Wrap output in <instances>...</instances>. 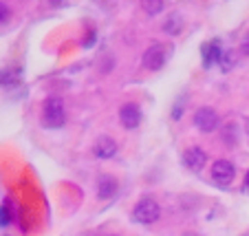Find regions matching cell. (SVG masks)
Segmentation results:
<instances>
[{
  "label": "cell",
  "mask_w": 249,
  "mask_h": 236,
  "mask_svg": "<svg viewBox=\"0 0 249 236\" xmlns=\"http://www.w3.org/2000/svg\"><path fill=\"white\" fill-rule=\"evenodd\" d=\"M240 51H243L245 55H249V38H247V40H245V42H243V47H240Z\"/></svg>",
  "instance_id": "cell-18"
},
{
  "label": "cell",
  "mask_w": 249,
  "mask_h": 236,
  "mask_svg": "<svg viewBox=\"0 0 249 236\" xmlns=\"http://www.w3.org/2000/svg\"><path fill=\"white\" fill-rule=\"evenodd\" d=\"M183 163L188 165L190 170H194V172L203 170V165L207 163V155H205V150H201L198 146L188 148V150L183 152Z\"/></svg>",
  "instance_id": "cell-8"
},
{
  "label": "cell",
  "mask_w": 249,
  "mask_h": 236,
  "mask_svg": "<svg viewBox=\"0 0 249 236\" xmlns=\"http://www.w3.org/2000/svg\"><path fill=\"white\" fill-rule=\"evenodd\" d=\"M117 190H119V183L113 175H102L97 179V197L102 199V201H110V199H115Z\"/></svg>",
  "instance_id": "cell-7"
},
{
  "label": "cell",
  "mask_w": 249,
  "mask_h": 236,
  "mask_svg": "<svg viewBox=\"0 0 249 236\" xmlns=\"http://www.w3.org/2000/svg\"><path fill=\"white\" fill-rule=\"evenodd\" d=\"M119 122H122L124 128H128V130H135V128L141 124V110H139V106L132 104V102L124 104L122 109H119Z\"/></svg>",
  "instance_id": "cell-6"
},
{
  "label": "cell",
  "mask_w": 249,
  "mask_h": 236,
  "mask_svg": "<svg viewBox=\"0 0 249 236\" xmlns=\"http://www.w3.org/2000/svg\"><path fill=\"white\" fill-rule=\"evenodd\" d=\"M66 122L64 104L57 97H49L42 106V124L44 128H62Z\"/></svg>",
  "instance_id": "cell-2"
},
{
  "label": "cell",
  "mask_w": 249,
  "mask_h": 236,
  "mask_svg": "<svg viewBox=\"0 0 249 236\" xmlns=\"http://www.w3.org/2000/svg\"><path fill=\"white\" fill-rule=\"evenodd\" d=\"M194 126L201 132H214L218 126H221V117L214 109L210 106H201V109L194 113Z\"/></svg>",
  "instance_id": "cell-3"
},
{
  "label": "cell",
  "mask_w": 249,
  "mask_h": 236,
  "mask_svg": "<svg viewBox=\"0 0 249 236\" xmlns=\"http://www.w3.org/2000/svg\"><path fill=\"white\" fill-rule=\"evenodd\" d=\"M236 177V168L231 161L227 159H218L212 163V179L216 181L218 185H230Z\"/></svg>",
  "instance_id": "cell-4"
},
{
  "label": "cell",
  "mask_w": 249,
  "mask_h": 236,
  "mask_svg": "<svg viewBox=\"0 0 249 236\" xmlns=\"http://www.w3.org/2000/svg\"><path fill=\"white\" fill-rule=\"evenodd\" d=\"M181 115H183V99H181L179 104H174V109H172V119H181Z\"/></svg>",
  "instance_id": "cell-17"
},
{
  "label": "cell",
  "mask_w": 249,
  "mask_h": 236,
  "mask_svg": "<svg viewBox=\"0 0 249 236\" xmlns=\"http://www.w3.org/2000/svg\"><path fill=\"white\" fill-rule=\"evenodd\" d=\"M165 60H168V53H165L163 44H152V47L148 49L146 53H143V60H141V64L146 66L148 71H159L161 66L165 64Z\"/></svg>",
  "instance_id": "cell-5"
},
{
  "label": "cell",
  "mask_w": 249,
  "mask_h": 236,
  "mask_svg": "<svg viewBox=\"0 0 249 236\" xmlns=\"http://www.w3.org/2000/svg\"><path fill=\"white\" fill-rule=\"evenodd\" d=\"M93 152L97 159H110V157H115V152H117V144H115L113 137H99L97 142H95Z\"/></svg>",
  "instance_id": "cell-10"
},
{
  "label": "cell",
  "mask_w": 249,
  "mask_h": 236,
  "mask_svg": "<svg viewBox=\"0 0 249 236\" xmlns=\"http://www.w3.org/2000/svg\"><path fill=\"white\" fill-rule=\"evenodd\" d=\"M218 64H221L223 71H230L231 66H234V55H231V51L223 53V57H221V62H218Z\"/></svg>",
  "instance_id": "cell-14"
},
{
  "label": "cell",
  "mask_w": 249,
  "mask_h": 236,
  "mask_svg": "<svg viewBox=\"0 0 249 236\" xmlns=\"http://www.w3.org/2000/svg\"><path fill=\"white\" fill-rule=\"evenodd\" d=\"M143 9H146L150 16L161 14V11H163V2H159V0H157V2H143Z\"/></svg>",
  "instance_id": "cell-15"
},
{
  "label": "cell",
  "mask_w": 249,
  "mask_h": 236,
  "mask_svg": "<svg viewBox=\"0 0 249 236\" xmlns=\"http://www.w3.org/2000/svg\"><path fill=\"white\" fill-rule=\"evenodd\" d=\"M203 66L205 69H210L212 64H218L221 62V57H223V49H221V42L218 40H212V42H205L203 44Z\"/></svg>",
  "instance_id": "cell-9"
},
{
  "label": "cell",
  "mask_w": 249,
  "mask_h": 236,
  "mask_svg": "<svg viewBox=\"0 0 249 236\" xmlns=\"http://www.w3.org/2000/svg\"><path fill=\"white\" fill-rule=\"evenodd\" d=\"M14 221V212H11V203L5 201V205H0V227H9Z\"/></svg>",
  "instance_id": "cell-12"
},
{
  "label": "cell",
  "mask_w": 249,
  "mask_h": 236,
  "mask_svg": "<svg viewBox=\"0 0 249 236\" xmlns=\"http://www.w3.org/2000/svg\"><path fill=\"white\" fill-rule=\"evenodd\" d=\"M183 236H198V234H183Z\"/></svg>",
  "instance_id": "cell-19"
},
{
  "label": "cell",
  "mask_w": 249,
  "mask_h": 236,
  "mask_svg": "<svg viewBox=\"0 0 249 236\" xmlns=\"http://www.w3.org/2000/svg\"><path fill=\"white\" fill-rule=\"evenodd\" d=\"M110 236H115V234H110Z\"/></svg>",
  "instance_id": "cell-20"
},
{
  "label": "cell",
  "mask_w": 249,
  "mask_h": 236,
  "mask_svg": "<svg viewBox=\"0 0 249 236\" xmlns=\"http://www.w3.org/2000/svg\"><path fill=\"white\" fill-rule=\"evenodd\" d=\"M181 29H183V18H181L179 14H172L163 24V31L168 33V36H177Z\"/></svg>",
  "instance_id": "cell-11"
},
{
  "label": "cell",
  "mask_w": 249,
  "mask_h": 236,
  "mask_svg": "<svg viewBox=\"0 0 249 236\" xmlns=\"http://www.w3.org/2000/svg\"><path fill=\"white\" fill-rule=\"evenodd\" d=\"M9 16H11L9 7H7L5 2H0V24H5L7 20H9Z\"/></svg>",
  "instance_id": "cell-16"
},
{
  "label": "cell",
  "mask_w": 249,
  "mask_h": 236,
  "mask_svg": "<svg viewBox=\"0 0 249 236\" xmlns=\"http://www.w3.org/2000/svg\"><path fill=\"white\" fill-rule=\"evenodd\" d=\"M159 217H161V208L150 197L141 199L139 203L135 205V210H132V221L141 223V225H152V223L159 221Z\"/></svg>",
  "instance_id": "cell-1"
},
{
  "label": "cell",
  "mask_w": 249,
  "mask_h": 236,
  "mask_svg": "<svg viewBox=\"0 0 249 236\" xmlns=\"http://www.w3.org/2000/svg\"><path fill=\"white\" fill-rule=\"evenodd\" d=\"M20 82V73H16V71H0V86H14V84H18Z\"/></svg>",
  "instance_id": "cell-13"
}]
</instances>
